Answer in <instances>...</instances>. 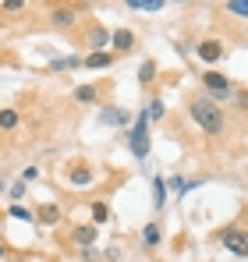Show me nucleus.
<instances>
[{"instance_id": "f257e3e1", "label": "nucleus", "mask_w": 248, "mask_h": 262, "mask_svg": "<svg viewBox=\"0 0 248 262\" xmlns=\"http://www.w3.org/2000/svg\"><path fill=\"white\" fill-rule=\"evenodd\" d=\"M188 117H192L195 128H202V135H209V138H216V135L227 131V114L220 110V103L209 99L206 92H195V96L188 99Z\"/></svg>"}, {"instance_id": "f03ea898", "label": "nucleus", "mask_w": 248, "mask_h": 262, "mask_svg": "<svg viewBox=\"0 0 248 262\" xmlns=\"http://www.w3.org/2000/svg\"><path fill=\"white\" fill-rule=\"evenodd\" d=\"M216 241H220V248H227L231 255H238V259H248V227L238 220V223H231V227H223L220 234H216Z\"/></svg>"}, {"instance_id": "7ed1b4c3", "label": "nucleus", "mask_w": 248, "mask_h": 262, "mask_svg": "<svg viewBox=\"0 0 248 262\" xmlns=\"http://www.w3.org/2000/svg\"><path fill=\"white\" fill-rule=\"evenodd\" d=\"M149 110H142L138 117H135V124L128 128V145H131V152H135V160H146L149 156Z\"/></svg>"}, {"instance_id": "20e7f679", "label": "nucleus", "mask_w": 248, "mask_h": 262, "mask_svg": "<svg viewBox=\"0 0 248 262\" xmlns=\"http://www.w3.org/2000/svg\"><path fill=\"white\" fill-rule=\"evenodd\" d=\"M46 21H50L53 29H60V32H71V29H78V21H82V7H78V4H53L50 14H46Z\"/></svg>"}, {"instance_id": "39448f33", "label": "nucleus", "mask_w": 248, "mask_h": 262, "mask_svg": "<svg viewBox=\"0 0 248 262\" xmlns=\"http://www.w3.org/2000/svg\"><path fill=\"white\" fill-rule=\"evenodd\" d=\"M202 85H206V96L213 103H227V99H234V85H231V78H223L220 71H202Z\"/></svg>"}, {"instance_id": "423d86ee", "label": "nucleus", "mask_w": 248, "mask_h": 262, "mask_svg": "<svg viewBox=\"0 0 248 262\" xmlns=\"http://www.w3.org/2000/svg\"><path fill=\"white\" fill-rule=\"evenodd\" d=\"M68 184L71 188H92L96 184V170L89 167V160H75L68 167Z\"/></svg>"}, {"instance_id": "0eeeda50", "label": "nucleus", "mask_w": 248, "mask_h": 262, "mask_svg": "<svg viewBox=\"0 0 248 262\" xmlns=\"http://www.w3.org/2000/svg\"><path fill=\"white\" fill-rule=\"evenodd\" d=\"M68 241H71L75 248H92V245L99 241V230H96V223H78V227H71Z\"/></svg>"}, {"instance_id": "6e6552de", "label": "nucleus", "mask_w": 248, "mask_h": 262, "mask_svg": "<svg viewBox=\"0 0 248 262\" xmlns=\"http://www.w3.org/2000/svg\"><path fill=\"white\" fill-rule=\"evenodd\" d=\"M223 53H227V46L220 43V39H202V43L195 46V57H199V60H206V64L223 60Z\"/></svg>"}, {"instance_id": "1a4fd4ad", "label": "nucleus", "mask_w": 248, "mask_h": 262, "mask_svg": "<svg viewBox=\"0 0 248 262\" xmlns=\"http://www.w3.org/2000/svg\"><path fill=\"white\" fill-rule=\"evenodd\" d=\"M85 39H89V50H92V53H103V46H110L114 32H107L99 21H92V25H89V32H85Z\"/></svg>"}, {"instance_id": "9d476101", "label": "nucleus", "mask_w": 248, "mask_h": 262, "mask_svg": "<svg viewBox=\"0 0 248 262\" xmlns=\"http://www.w3.org/2000/svg\"><path fill=\"white\" fill-rule=\"evenodd\" d=\"M160 245H163V227H160L156 220H149V223L142 227V248H146V252H156Z\"/></svg>"}, {"instance_id": "9b49d317", "label": "nucleus", "mask_w": 248, "mask_h": 262, "mask_svg": "<svg viewBox=\"0 0 248 262\" xmlns=\"http://www.w3.org/2000/svg\"><path fill=\"white\" fill-rule=\"evenodd\" d=\"M107 82H103V85H78L75 89V103H78V106H92V103H99V96H103V92H107Z\"/></svg>"}, {"instance_id": "f8f14e48", "label": "nucleus", "mask_w": 248, "mask_h": 262, "mask_svg": "<svg viewBox=\"0 0 248 262\" xmlns=\"http://www.w3.org/2000/svg\"><path fill=\"white\" fill-rule=\"evenodd\" d=\"M60 216H64V213H60L57 202H43L39 209H36V223H43V227H57Z\"/></svg>"}, {"instance_id": "ddd939ff", "label": "nucleus", "mask_w": 248, "mask_h": 262, "mask_svg": "<svg viewBox=\"0 0 248 262\" xmlns=\"http://www.w3.org/2000/svg\"><path fill=\"white\" fill-rule=\"evenodd\" d=\"M135 43H138V36H135L131 29H117V32H114V39H110V46H114L117 53H131Z\"/></svg>"}, {"instance_id": "4468645a", "label": "nucleus", "mask_w": 248, "mask_h": 262, "mask_svg": "<svg viewBox=\"0 0 248 262\" xmlns=\"http://www.w3.org/2000/svg\"><path fill=\"white\" fill-rule=\"evenodd\" d=\"M114 60H117V53H107V50H103V53H85V68H89V71H96V68H110Z\"/></svg>"}, {"instance_id": "2eb2a0df", "label": "nucleus", "mask_w": 248, "mask_h": 262, "mask_svg": "<svg viewBox=\"0 0 248 262\" xmlns=\"http://www.w3.org/2000/svg\"><path fill=\"white\" fill-rule=\"evenodd\" d=\"M18 124H22V114H18L14 106H7V110L0 106V131H14Z\"/></svg>"}, {"instance_id": "dca6fc26", "label": "nucleus", "mask_w": 248, "mask_h": 262, "mask_svg": "<svg viewBox=\"0 0 248 262\" xmlns=\"http://www.w3.org/2000/svg\"><path fill=\"white\" fill-rule=\"evenodd\" d=\"M71 68H85V57H60V60H50V71H71Z\"/></svg>"}, {"instance_id": "f3484780", "label": "nucleus", "mask_w": 248, "mask_h": 262, "mask_svg": "<svg viewBox=\"0 0 248 262\" xmlns=\"http://www.w3.org/2000/svg\"><path fill=\"white\" fill-rule=\"evenodd\" d=\"M89 213H92V223L99 227V223H107V220H110V206H107V202H92V206H89Z\"/></svg>"}, {"instance_id": "a211bd4d", "label": "nucleus", "mask_w": 248, "mask_h": 262, "mask_svg": "<svg viewBox=\"0 0 248 262\" xmlns=\"http://www.w3.org/2000/svg\"><path fill=\"white\" fill-rule=\"evenodd\" d=\"M223 11H227L231 18H248V0H227Z\"/></svg>"}, {"instance_id": "6ab92c4d", "label": "nucleus", "mask_w": 248, "mask_h": 262, "mask_svg": "<svg viewBox=\"0 0 248 262\" xmlns=\"http://www.w3.org/2000/svg\"><path fill=\"white\" fill-rule=\"evenodd\" d=\"M138 82H142V85H153V82H156V60H146V64L138 68Z\"/></svg>"}, {"instance_id": "aec40b11", "label": "nucleus", "mask_w": 248, "mask_h": 262, "mask_svg": "<svg viewBox=\"0 0 248 262\" xmlns=\"http://www.w3.org/2000/svg\"><path fill=\"white\" fill-rule=\"evenodd\" d=\"M128 7L131 11H163L167 4L163 0H128Z\"/></svg>"}, {"instance_id": "412c9836", "label": "nucleus", "mask_w": 248, "mask_h": 262, "mask_svg": "<svg viewBox=\"0 0 248 262\" xmlns=\"http://www.w3.org/2000/svg\"><path fill=\"white\" fill-rule=\"evenodd\" d=\"M7 213H11L14 220H22V223H36V209H25L22 202H18V206H11Z\"/></svg>"}, {"instance_id": "4be33fe9", "label": "nucleus", "mask_w": 248, "mask_h": 262, "mask_svg": "<svg viewBox=\"0 0 248 262\" xmlns=\"http://www.w3.org/2000/svg\"><path fill=\"white\" fill-rule=\"evenodd\" d=\"M25 191H29V181H14V184H11V191H7V195H11V202H14V206H18V202H22V199H25Z\"/></svg>"}, {"instance_id": "5701e85b", "label": "nucleus", "mask_w": 248, "mask_h": 262, "mask_svg": "<svg viewBox=\"0 0 248 262\" xmlns=\"http://www.w3.org/2000/svg\"><path fill=\"white\" fill-rule=\"evenodd\" d=\"M163 199H167V184L156 177L153 181V202H156V209H163Z\"/></svg>"}, {"instance_id": "b1692460", "label": "nucleus", "mask_w": 248, "mask_h": 262, "mask_svg": "<svg viewBox=\"0 0 248 262\" xmlns=\"http://www.w3.org/2000/svg\"><path fill=\"white\" fill-rule=\"evenodd\" d=\"M231 103H234L238 110H245V114H248V89H234V99H231Z\"/></svg>"}, {"instance_id": "393cba45", "label": "nucleus", "mask_w": 248, "mask_h": 262, "mask_svg": "<svg viewBox=\"0 0 248 262\" xmlns=\"http://www.w3.org/2000/svg\"><path fill=\"white\" fill-rule=\"evenodd\" d=\"M0 11H7V14H14V11H25V0H4V4H0Z\"/></svg>"}, {"instance_id": "a878e982", "label": "nucleus", "mask_w": 248, "mask_h": 262, "mask_svg": "<svg viewBox=\"0 0 248 262\" xmlns=\"http://www.w3.org/2000/svg\"><path fill=\"white\" fill-rule=\"evenodd\" d=\"M149 117H153V121H160V117H163V103H160V99H153V103H149Z\"/></svg>"}, {"instance_id": "bb28decb", "label": "nucleus", "mask_w": 248, "mask_h": 262, "mask_svg": "<svg viewBox=\"0 0 248 262\" xmlns=\"http://www.w3.org/2000/svg\"><path fill=\"white\" fill-rule=\"evenodd\" d=\"M36 177H39V170H36V167H25V174H22V181H36Z\"/></svg>"}, {"instance_id": "cd10ccee", "label": "nucleus", "mask_w": 248, "mask_h": 262, "mask_svg": "<svg viewBox=\"0 0 248 262\" xmlns=\"http://www.w3.org/2000/svg\"><path fill=\"white\" fill-rule=\"evenodd\" d=\"M7 255H11V248H7V245L0 241V259H7Z\"/></svg>"}]
</instances>
